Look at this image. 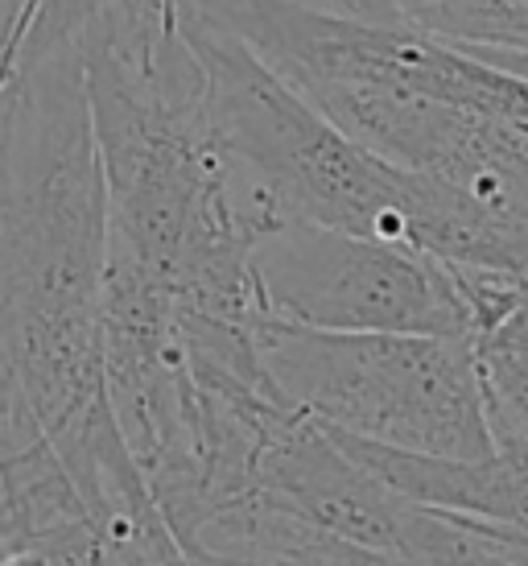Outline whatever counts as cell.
I'll return each mask as SVG.
<instances>
[{
    "label": "cell",
    "mask_w": 528,
    "mask_h": 566,
    "mask_svg": "<svg viewBox=\"0 0 528 566\" xmlns=\"http://www.w3.org/2000/svg\"><path fill=\"white\" fill-rule=\"evenodd\" d=\"M409 30L471 54H528V0H384Z\"/></svg>",
    "instance_id": "obj_4"
},
{
    "label": "cell",
    "mask_w": 528,
    "mask_h": 566,
    "mask_svg": "<svg viewBox=\"0 0 528 566\" xmlns=\"http://www.w3.org/2000/svg\"><path fill=\"white\" fill-rule=\"evenodd\" d=\"M252 282L264 318L285 327L479 339L463 269L389 240L289 220L252 244Z\"/></svg>",
    "instance_id": "obj_3"
},
{
    "label": "cell",
    "mask_w": 528,
    "mask_h": 566,
    "mask_svg": "<svg viewBox=\"0 0 528 566\" xmlns=\"http://www.w3.org/2000/svg\"><path fill=\"white\" fill-rule=\"evenodd\" d=\"M261 360L285 406L359 442L446 463L499 451L471 339L327 335L264 318Z\"/></svg>",
    "instance_id": "obj_2"
},
{
    "label": "cell",
    "mask_w": 528,
    "mask_h": 566,
    "mask_svg": "<svg viewBox=\"0 0 528 566\" xmlns=\"http://www.w3.org/2000/svg\"><path fill=\"white\" fill-rule=\"evenodd\" d=\"M475 352L496 439L528 447V339L499 327L496 335L479 339Z\"/></svg>",
    "instance_id": "obj_5"
},
{
    "label": "cell",
    "mask_w": 528,
    "mask_h": 566,
    "mask_svg": "<svg viewBox=\"0 0 528 566\" xmlns=\"http://www.w3.org/2000/svg\"><path fill=\"white\" fill-rule=\"evenodd\" d=\"M75 0H30L0 66V451H66L108 401V195Z\"/></svg>",
    "instance_id": "obj_1"
}]
</instances>
